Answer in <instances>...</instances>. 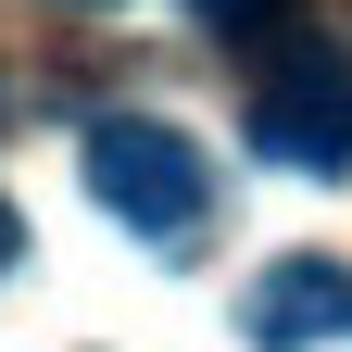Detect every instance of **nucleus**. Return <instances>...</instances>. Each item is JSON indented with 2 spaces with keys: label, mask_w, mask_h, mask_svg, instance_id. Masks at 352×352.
I'll list each match as a JSON object with an SVG mask.
<instances>
[{
  "label": "nucleus",
  "mask_w": 352,
  "mask_h": 352,
  "mask_svg": "<svg viewBox=\"0 0 352 352\" xmlns=\"http://www.w3.org/2000/svg\"><path fill=\"white\" fill-rule=\"evenodd\" d=\"M189 13H201L214 38H252V25H277V13H289V0H189Z\"/></svg>",
  "instance_id": "nucleus-4"
},
{
  "label": "nucleus",
  "mask_w": 352,
  "mask_h": 352,
  "mask_svg": "<svg viewBox=\"0 0 352 352\" xmlns=\"http://www.w3.org/2000/svg\"><path fill=\"white\" fill-rule=\"evenodd\" d=\"M88 164V201L113 214V227H139V239H201L214 227V164L189 126H164V113H101L76 139Z\"/></svg>",
  "instance_id": "nucleus-1"
},
{
  "label": "nucleus",
  "mask_w": 352,
  "mask_h": 352,
  "mask_svg": "<svg viewBox=\"0 0 352 352\" xmlns=\"http://www.w3.org/2000/svg\"><path fill=\"white\" fill-rule=\"evenodd\" d=\"M252 151L264 164H352V51H289L252 101Z\"/></svg>",
  "instance_id": "nucleus-2"
},
{
  "label": "nucleus",
  "mask_w": 352,
  "mask_h": 352,
  "mask_svg": "<svg viewBox=\"0 0 352 352\" xmlns=\"http://www.w3.org/2000/svg\"><path fill=\"white\" fill-rule=\"evenodd\" d=\"M88 13H101V0H88Z\"/></svg>",
  "instance_id": "nucleus-6"
},
{
  "label": "nucleus",
  "mask_w": 352,
  "mask_h": 352,
  "mask_svg": "<svg viewBox=\"0 0 352 352\" xmlns=\"http://www.w3.org/2000/svg\"><path fill=\"white\" fill-rule=\"evenodd\" d=\"M239 327H252V352H315V340H352V264H327V252L264 264L252 302H239Z\"/></svg>",
  "instance_id": "nucleus-3"
},
{
  "label": "nucleus",
  "mask_w": 352,
  "mask_h": 352,
  "mask_svg": "<svg viewBox=\"0 0 352 352\" xmlns=\"http://www.w3.org/2000/svg\"><path fill=\"white\" fill-rule=\"evenodd\" d=\"M13 252H25V214H13V201H0V277H13Z\"/></svg>",
  "instance_id": "nucleus-5"
}]
</instances>
